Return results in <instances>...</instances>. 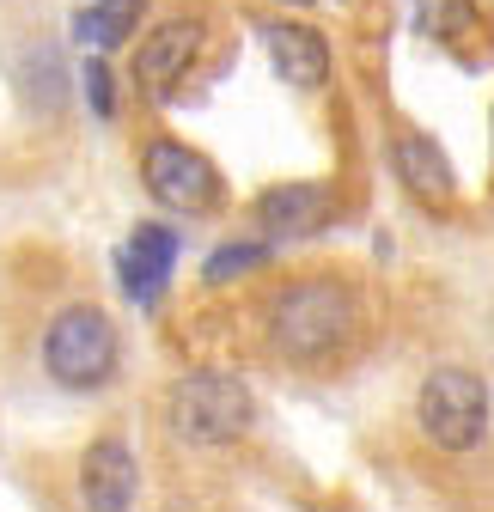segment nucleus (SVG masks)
Here are the masks:
<instances>
[{"mask_svg":"<svg viewBox=\"0 0 494 512\" xmlns=\"http://www.w3.org/2000/svg\"><path fill=\"white\" fill-rule=\"evenodd\" d=\"M354 330H360L354 293H348L342 281H324V275L293 281V287L269 305V342H275V354L293 360V366H324V360H336V354L354 342Z\"/></svg>","mask_w":494,"mask_h":512,"instance_id":"obj_1","label":"nucleus"},{"mask_svg":"<svg viewBox=\"0 0 494 512\" xmlns=\"http://www.w3.org/2000/svg\"><path fill=\"white\" fill-rule=\"evenodd\" d=\"M171 433L190 439V445H232L251 433L257 421V397L251 384L232 378V372H190L171 384Z\"/></svg>","mask_w":494,"mask_h":512,"instance_id":"obj_2","label":"nucleus"},{"mask_svg":"<svg viewBox=\"0 0 494 512\" xmlns=\"http://www.w3.org/2000/svg\"><path fill=\"white\" fill-rule=\"evenodd\" d=\"M116 324L98 305H68L55 311V324L43 330V366L61 391H98L116 372Z\"/></svg>","mask_w":494,"mask_h":512,"instance_id":"obj_3","label":"nucleus"},{"mask_svg":"<svg viewBox=\"0 0 494 512\" xmlns=\"http://www.w3.org/2000/svg\"><path fill=\"white\" fill-rule=\"evenodd\" d=\"M415 421L421 433L440 445V452H470L488 433V391L482 378L464 366H440L421 378V397H415Z\"/></svg>","mask_w":494,"mask_h":512,"instance_id":"obj_4","label":"nucleus"},{"mask_svg":"<svg viewBox=\"0 0 494 512\" xmlns=\"http://www.w3.org/2000/svg\"><path fill=\"white\" fill-rule=\"evenodd\" d=\"M141 183H147V196L171 214H208L220 202V171L208 153L196 147H183V141H153L141 153Z\"/></svg>","mask_w":494,"mask_h":512,"instance_id":"obj_5","label":"nucleus"},{"mask_svg":"<svg viewBox=\"0 0 494 512\" xmlns=\"http://www.w3.org/2000/svg\"><path fill=\"white\" fill-rule=\"evenodd\" d=\"M202 43H208V25H202V19H165V25L147 31L141 49H135V80H141L153 98H171V92L183 86V74L196 68Z\"/></svg>","mask_w":494,"mask_h":512,"instance_id":"obj_6","label":"nucleus"},{"mask_svg":"<svg viewBox=\"0 0 494 512\" xmlns=\"http://www.w3.org/2000/svg\"><path fill=\"white\" fill-rule=\"evenodd\" d=\"M135 452L122 439H92L86 458H80V500L86 512H129L135 506Z\"/></svg>","mask_w":494,"mask_h":512,"instance_id":"obj_7","label":"nucleus"},{"mask_svg":"<svg viewBox=\"0 0 494 512\" xmlns=\"http://www.w3.org/2000/svg\"><path fill=\"white\" fill-rule=\"evenodd\" d=\"M391 165H397L403 189H409L415 202H427V208H446V202L458 196V177H452V159L440 153V141H427L421 128H403V135L391 141Z\"/></svg>","mask_w":494,"mask_h":512,"instance_id":"obj_8","label":"nucleus"},{"mask_svg":"<svg viewBox=\"0 0 494 512\" xmlns=\"http://www.w3.org/2000/svg\"><path fill=\"white\" fill-rule=\"evenodd\" d=\"M330 214H336V196L324 183H281L257 202V220L269 238H312V232H324Z\"/></svg>","mask_w":494,"mask_h":512,"instance_id":"obj_9","label":"nucleus"},{"mask_svg":"<svg viewBox=\"0 0 494 512\" xmlns=\"http://www.w3.org/2000/svg\"><path fill=\"white\" fill-rule=\"evenodd\" d=\"M177 232L171 226H135V238H129V250H122V287H129V299L135 305H153L159 299V287L171 281V269H177Z\"/></svg>","mask_w":494,"mask_h":512,"instance_id":"obj_10","label":"nucleus"},{"mask_svg":"<svg viewBox=\"0 0 494 512\" xmlns=\"http://www.w3.org/2000/svg\"><path fill=\"white\" fill-rule=\"evenodd\" d=\"M263 43H269L275 74H281L293 92H318V86L330 80V43H324L312 25H269Z\"/></svg>","mask_w":494,"mask_h":512,"instance_id":"obj_11","label":"nucleus"},{"mask_svg":"<svg viewBox=\"0 0 494 512\" xmlns=\"http://www.w3.org/2000/svg\"><path fill=\"white\" fill-rule=\"evenodd\" d=\"M141 13H147V0H92V7L74 13V37L92 49H116V43L135 37Z\"/></svg>","mask_w":494,"mask_h":512,"instance_id":"obj_12","label":"nucleus"},{"mask_svg":"<svg viewBox=\"0 0 494 512\" xmlns=\"http://www.w3.org/2000/svg\"><path fill=\"white\" fill-rule=\"evenodd\" d=\"M409 13H415V31L434 43H464L482 31L476 0H409Z\"/></svg>","mask_w":494,"mask_h":512,"instance_id":"obj_13","label":"nucleus"},{"mask_svg":"<svg viewBox=\"0 0 494 512\" xmlns=\"http://www.w3.org/2000/svg\"><path fill=\"white\" fill-rule=\"evenodd\" d=\"M257 263H269V244H220L214 256H208V281L220 287V281H232V275H244V269H257Z\"/></svg>","mask_w":494,"mask_h":512,"instance_id":"obj_14","label":"nucleus"},{"mask_svg":"<svg viewBox=\"0 0 494 512\" xmlns=\"http://www.w3.org/2000/svg\"><path fill=\"white\" fill-rule=\"evenodd\" d=\"M86 98H92L98 116L116 110V98H110V68H104V61H86Z\"/></svg>","mask_w":494,"mask_h":512,"instance_id":"obj_15","label":"nucleus"}]
</instances>
